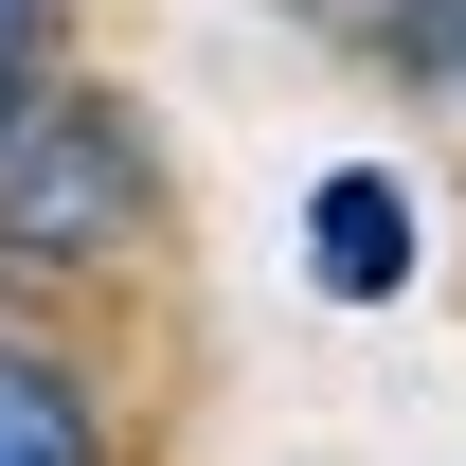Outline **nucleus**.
Returning <instances> with one entry per match:
<instances>
[{
    "label": "nucleus",
    "instance_id": "1",
    "mask_svg": "<svg viewBox=\"0 0 466 466\" xmlns=\"http://www.w3.org/2000/svg\"><path fill=\"white\" fill-rule=\"evenodd\" d=\"M144 216H162L144 126H126L108 90H36V72H18V108H0V251H18V269H108Z\"/></svg>",
    "mask_w": 466,
    "mask_h": 466
},
{
    "label": "nucleus",
    "instance_id": "2",
    "mask_svg": "<svg viewBox=\"0 0 466 466\" xmlns=\"http://www.w3.org/2000/svg\"><path fill=\"white\" fill-rule=\"evenodd\" d=\"M305 269H323V305H395L412 288V179L395 162H323L305 179Z\"/></svg>",
    "mask_w": 466,
    "mask_h": 466
},
{
    "label": "nucleus",
    "instance_id": "3",
    "mask_svg": "<svg viewBox=\"0 0 466 466\" xmlns=\"http://www.w3.org/2000/svg\"><path fill=\"white\" fill-rule=\"evenodd\" d=\"M0 466H108V431H90V377L36 341H0Z\"/></svg>",
    "mask_w": 466,
    "mask_h": 466
},
{
    "label": "nucleus",
    "instance_id": "4",
    "mask_svg": "<svg viewBox=\"0 0 466 466\" xmlns=\"http://www.w3.org/2000/svg\"><path fill=\"white\" fill-rule=\"evenodd\" d=\"M36 36H55V0H0V90L36 72Z\"/></svg>",
    "mask_w": 466,
    "mask_h": 466
},
{
    "label": "nucleus",
    "instance_id": "5",
    "mask_svg": "<svg viewBox=\"0 0 466 466\" xmlns=\"http://www.w3.org/2000/svg\"><path fill=\"white\" fill-rule=\"evenodd\" d=\"M0 108H18V90H0Z\"/></svg>",
    "mask_w": 466,
    "mask_h": 466
}]
</instances>
